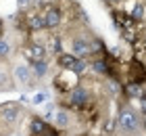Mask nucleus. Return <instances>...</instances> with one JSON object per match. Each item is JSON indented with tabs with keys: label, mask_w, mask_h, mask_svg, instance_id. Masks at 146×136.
<instances>
[{
	"label": "nucleus",
	"mask_w": 146,
	"mask_h": 136,
	"mask_svg": "<svg viewBox=\"0 0 146 136\" xmlns=\"http://www.w3.org/2000/svg\"><path fill=\"white\" fill-rule=\"evenodd\" d=\"M56 63L61 69H67V71H73V73H84L86 71V63H84V59H79L75 57V54H71V52H61L56 57Z\"/></svg>",
	"instance_id": "obj_1"
},
{
	"label": "nucleus",
	"mask_w": 146,
	"mask_h": 136,
	"mask_svg": "<svg viewBox=\"0 0 146 136\" xmlns=\"http://www.w3.org/2000/svg\"><path fill=\"white\" fill-rule=\"evenodd\" d=\"M90 90L88 88H84V86H75L71 92H67V105L73 107V109H86L90 105Z\"/></svg>",
	"instance_id": "obj_2"
},
{
	"label": "nucleus",
	"mask_w": 146,
	"mask_h": 136,
	"mask_svg": "<svg viewBox=\"0 0 146 136\" xmlns=\"http://www.w3.org/2000/svg\"><path fill=\"white\" fill-rule=\"evenodd\" d=\"M77 84H79V82H77V73H73V71L61 69L54 76V88L58 92H71Z\"/></svg>",
	"instance_id": "obj_3"
},
{
	"label": "nucleus",
	"mask_w": 146,
	"mask_h": 136,
	"mask_svg": "<svg viewBox=\"0 0 146 136\" xmlns=\"http://www.w3.org/2000/svg\"><path fill=\"white\" fill-rule=\"evenodd\" d=\"M119 128L125 132H136L138 128H140V117H138L136 111H131L129 107H123L121 113H119Z\"/></svg>",
	"instance_id": "obj_4"
},
{
	"label": "nucleus",
	"mask_w": 146,
	"mask_h": 136,
	"mask_svg": "<svg viewBox=\"0 0 146 136\" xmlns=\"http://www.w3.org/2000/svg\"><path fill=\"white\" fill-rule=\"evenodd\" d=\"M92 52H94V48H92L90 40H86V38H73L71 40V54L84 59V57H90Z\"/></svg>",
	"instance_id": "obj_5"
},
{
	"label": "nucleus",
	"mask_w": 146,
	"mask_h": 136,
	"mask_svg": "<svg viewBox=\"0 0 146 136\" xmlns=\"http://www.w3.org/2000/svg\"><path fill=\"white\" fill-rule=\"evenodd\" d=\"M17 119H19V107H17L15 103L0 105V121H2V124L13 126Z\"/></svg>",
	"instance_id": "obj_6"
},
{
	"label": "nucleus",
	"mask_w": 146,
	"mask_h": 136,
	"mask_svg": "<svg viewBox=\"0 0 146 136\" xmlns=\"http://www.w3.org/2000/svg\"><path fill=\"white\" fill-rule=\"evenodd\" d=\"M23 52H25V57H27L31 63H36V61H44L46 59V48L40 42H31V44H27L23 48Z\"/></svg>",
	"instance_id": "obj_7"
},
{
	"label": "nucleus",
	"mask_w": 146,
	"mask_h": 136,
	"mask_svg": "<svg viewBox=\"0 0 146 136\" xmlns=\"http://www.w3.org/2000/svg\"><path fill=\"white\" fill-rule=\"evenodd\" d=\"M44 21H46V27H48V29L58 27V25H61V21H63L61 9H56V6H48V9L44 11Z\"/></svg>",
	"instance_id": "obj_8"
},
{
	"label": "nucleus",
	"mask_w": 146,
	"mask_h": 136,
	"mask_svg": "<svg viewBox=\"0 0 146 136\" xmlns=\"http://www.w3.org/2000/svg\"><path fill=\"white\" fill-rule=\"evenodd\" d=\"M25 23H27V27L31 31H40L46 27V21H44V11L42 13H31V15L25 17Z\"/></svg>",
	"instance_id": "obj_9"
},
{
	"label": "nucleus",
	"mask_w": 146,
	"mask_h": 136,
	"mask_svg": "<svg viewBox=\"0 0 146 136\" xmlns=\"http://www.w3.org/2000/svg\"><path fill=\"white\" fill-rule=\"evenodd\" d=\"M52 124L56 128H67L71 124V113L67 109H56V111L52 113Z\"/></svg>",
	"instance_id": "obj_10"
},
{
	"label": "nucleus",
	"mask_w": 146,
	"mask_h": 136,
	"mask_svg": "<svg viewBox=\"0 0 146 136\" xmlns=\"http://www.w3.org/2000/svg\"><path fill=\"white\" fill-rule=\"evenodd\" d=\"M129 17L134 19V21H142V19H146V6L140 2V0L134 2V6H131V11H129Z\"/></svg>",
	"instance_id": "obj_11"
},
{
	"label": "nucleus",
	"mask_w": 146,
	"mask_h": 136,
	"mask_svg": "<svg viewBox=\"0 0 146 136\" xmlns=\"http://www.w3.org/2000/svg\"><path fill=\"white\" fill-rule=\"evenodd\" d=\"M15 78H17V82H21V84H29V78H31L29 67L17 65V67H15Z\"/></svg>",
	"instance_id": "obj_12"
},
{
	"label": "nucleus",
	"mask_w": 146,
	"mask_h": 136,
	"mask_svg": "<svg viewBox=\"0 0 146 136\" xmlns=\"http://www.w3.org/2000/svg\"><path fill=\"white\" fill-rule=\"evenodd\" d=\"M92 67H94L96 73H100V76H107V73L111 71V67L107 63V59H94L92 61Z\"/></svg>",
	"instance_id": "obj_13"
},
{
	"label": "nucleus",
	"mask_w": 146,
	"mask_h": 136,
	"mask_svg": "<svg viewBox=\"0 0 146 136\" xmlns=\"http://www.w3.org/2000/svg\"><path fill=\"white\" fill-rule=\"evenodd\" d=\"M34 73H36V78H44L46 73H48V63H46V59L34 63Z\"/></svg>",
	"instance_id": "obj_14"
},
{
	"label": "nucleus",
	"mask_w": 146,
	"mask_h": 136,
	"mask_svg": "<svg viewBox=\"0 0 146 136\" xmlns=\"http://www.w3.org/2000/svg\"><path fill=\"white\" fill-rule=\"evenodd\" d=\"M125 92L129 94V96H140L142 94V88H140V82H129L127 86H125Z\"/></svg>",
	"instance_id": "obj_15"
},
{
	"label": "nucleus",
	"mask_w": 146,
	"mask_h": 136,
	"mask_svg": "<svg viewBox=\"0 0 146 136\" xmlns=\"http://www.w3.org/2000/svg\"><path fill=\"white\" fill-rule=\"evenodd\" d=\"M9 84V73H6V67L0 65V88H4Z\"/></svg>",
	"instance_id": "obj_16"
},
{
	"label": "nucleus",
	"mask_w": 146,
	"mask_h": 136,
	"mask_svg": "<svg viewBox=\"0 0 146 136\" xmlns=\"http://www.w3.org/2000/svg\"><path fill=\"white\" fill-rule=\"evenodd\" d=\"M9 52H11V44L4 42V40H0V57H6Z\"/></svg>",
	"instance_id": "obj_17"
},
{
	"label": "nucleus",
	"mask_w": 146,
	"mask_h": 136,
	"mask_svg": "<svg viewBox=\"0 0 146 136\" xmlns=\"http://www.w3.org/2000/svg\"><path fill=\"white\" fill-rule=\"evenodd\" d=\"M46 98H48V94H46V92H38L36 96H34V103H36V105H40V103H44Z\"/></svg>",
	"instance_id": "obj_18"
},
{
	"label": "nucleus",
	"mask_w": 146,
	"mask_h": 136,
	"mask_svg": "<svg viewBox=\"0 0 146 136\" xmlns=\"http://www.w3.org/2000/svg\"><path fill=\"white\" fill-rule=\"evenodd\" d=\"M34 2H36V4H48V6H52L56 0H34Z\"/></svg>",
	"instance_id": "obj_19"
},
{
	"label": "nucleus",
	"mask_w": 146,
	"mask_h": 136,
	"mask_svg": "<svg viewBox=\"0 0 146 136\" xmlns=\"http://www.w3.org/2000/svg\"><path fill=\"white\" fill-rule=\"evenodd\" d=\"M31 2H34V0H19V4H21V6H23V9H25V6H29Z\"/></svg>",
	"instance_id": "obj_20"
},
{
	"label": "nucleus",
	"mask_w": 146,
	"mask_h": 136,
	"mask_svg": "<svg viewBox=\"0 0 146 136\" xmlns=\"http://www.w3.org/2000/svg\"><path fill=\"white\" fill-rule=\"evenodd\" d=\"M2 29H4V23H2V19H0V33H2Z\"/></svg>",
	"instance_id": "obj_21"
},
{
	"label": "nucleus",
	"mask_w": 146,
	"mask_h": 136,
	"mask_svg": "<svg viewBox=\"0 0 146 136\" xmlns=\"http://www.w3.org/2000/svg\"><path fill=\"white\" fill-rule=\"evenodd\" d=\"M109 2H111V4H119L121 0H109Z\"/></svg>",
	"instance_id": "obj_22"
}]
</instances>
